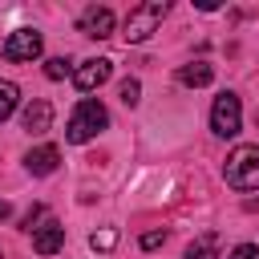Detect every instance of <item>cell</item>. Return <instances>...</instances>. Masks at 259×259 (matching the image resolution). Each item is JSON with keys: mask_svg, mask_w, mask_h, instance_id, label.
<instances>
[{"mask_svg": "<svg viewBox=\"0 0 259 259\" xmlns=\"http://www.w3.org/2000/svg\"><path fill=\"white\" fill-rule=\"evenodd\" d=\"M113 77V61H105V57H93V61H81L77 69H73V85L81 89V93H93L97 85H105Z\"/></svg>", "mask_w": 259, "mask_h": 259, "instance_id": "obj_6", "label": "cell"}, {"mask_svg": "<svg viewBox=\"0 0 259 259\" xmlns=\"http://www.w3.org/2000/svg\"><path fill=\"white\" fill-rule=\"evenodd\" d=\"M69 73H73V61H69V57H53V61H45V77H49V81H65Z\"/></svg>", "mask_w": 259, "mask_h": 259, "instance_id": "obj_14", "label": "cell"}, {"mask_svg": "<svg viewBox=\"0 0 259 259\" xmlns=\"http://www.w3.org/2000/svg\"><path fill=\"white\" fill-rule=\"evenodd\" d=\"M223 178L235 190H259V146H235L227 154Z\"/></svg>", "mask_w": 259, "mask_h": 259, "instance_id": "obj_2", "label": "cell"}, {"mask_svg": "<svg viewBox=\"0 0 259 259\" xmlns=\"http://www.w3.org/2000/svg\"><path fill=\"white\" fill-rule=\"evenodd\" d=\"M166 12H170V4H166V0H146V4L130 8V16H125V28H121V36H125L130 45H138V40L154 36V28H158V24L166 20Z\"/></svg>", "mask_w": 259, "mask_h": 259, "instance_id": "obj_3", "label": "cell"}, {"mask_svg": "<svg viewBox=\"0 0 259 259\" xmlns=\"http://www.w3.org/2000/svg\"><path fill=\"white\" fill-rule=\"evenodd\" d=\"M61 247H65V227H61L57 219H49L45 227L32 231V251H36V255H57Z\"/></svg>", "mask_w": 259, "mask_h": 259, "instance_id": "obj_9", "label": "cell"}, {"mask_svg": "<svg viewBox=\"0 0 259 259\" xmlns=\"http://www.w3.org/2000/svg\"><path fill=\"white\" fill-rule=\"evenodd\" d=\"M162 243H166V231H146V235H142V247H146V251H154V247H162Z\"/></svg>", "mask_w": 259, "mask_h": 259, "instance_id": "obj_17", "label": "cell"}, {"mask_svg": "<svg viewBox=\"0 0 259 259\" xmlns=\"http://www.w3.org/2000/svg\"><path fill=\"white\" fill-rule=\"evenodd\" d=\"M40 210H45V206H40V202H36V206H32V210H28V214H24V231H32V223H36V219H40Z\"/></svg>", "mask_w": 259, "mask_h": 259, "instance_id": "obj_19", "label": "cell"}, {"mask_svg": "<svg viewBox=\"0 0 259 259\" xmlns=\"http://www.w3.org/2000/svg\"><path fill=\"white\" fill-rule=\"evenodd\" d=\"M16 101H20V89H16L12 81H0V121H8V117H12Z\"/></svg>", "mask_w": 259, "mask_h": 259, "instance_id": "obj_13", "label": "cell"}, {"mask_svg": "<svg viewBox=\"0 0 259 259\" xmlns=\"http://www.w3.org/2000/svg\"><path fill=\"white\" fill-rule=\"evenodd\" d=\"M210 77H214V69H210L206 61H190V65H182V69H178V81H182V85H190V89L210 85Z\"/></svg>", "mask_w": 259, "mask_h": 259, "instance_id": "obj_11", "label": "cell"}, {"mask_svg": "<svg viewBox=\"0 0 259 259\" xmlns=\"http://www.w3.org/2000/svg\"><path fill=\"white\" fill-rule=\"evenodd\" d=\"M105 125H109V113H105V105H101L97 97H85V101H77V109L69 113L65 138H69L73 146H85V142H89V138H97Z\"/></svg>", "mask_w": 259, "mask_h": 259, "instance_id": "obj_1", "label": "cell"}, {"mask_svg": "<svg viewBox=\"0 0 259 259\" xmlns=\"http://www.w3.org/2000/svg\"><path fill=\"white\" fill-rule=\"evenodd\" d=\"M138 93H142V85H138L134 77H125V81H121V89H117V97H121L125 105H138Z\"/></svg>", "mask_w": 259, "mask_h": 259, "instance_id": "obj_16", "label": "cell"}, {"mask_svg": "<svg viewBox=\"0 0 259 259\" xmlns=\"http://www.w3.org/2000/svg\"><path fill=\"white\" fill-rule=\"evenodd\" d=\"M40 49H45V40H40V32H36V28H16V32L4 40V49H0V53H4V61H12V65H16V61H36V57H40Z\"/></svg>", "mask_w": 259, "mask_h": 259, "instance_id": "obj_5", "label": "cell"}, {"mask_svg": "<svg viewBox=\"0 0 259 259\" xmlns=\"http://www.w3.org/2000/svg\"><path fill=\"white\" fill-rule=\"evenodd\" d=\"M24 166H28V174H53L57 166H61V150L57 146H36V150H28V158H24Z\"/></svg>", "mask_w": 259, "mask_h": 259, "instance_id": "obj_10", "label": "cell"}, {"mask_svg": "<svg viewBox=\"0 0 259 259\" xmlns=\"http://www.w3.org/2000/svg\"><path fill=\"white\" fill-rule=\"evenodd\" d=\"M8 214H12V206H8V202H4V198H0V223H4V219H8Z\"/></svg>", "mask_w": 259, "mask_h": 259, "instance_id": "obj_20", "label": "cell"}, {"mask_svg": "<svg viewBox=\"0 0 259 259\" xmlns=\"http://www.w3.org/2000/svg\"><path fill=\"white\" fill-rule=\"evenodd\" d=\"M89 247H93V251H113V247H117V231H113V227L93 231V235H89Z\"/></svg>", "mask_w": 259, "mask_h": 259, "instance_id": "obj_15", "label": "cell"}, {"mask_svg": "<svg viewBox=\"0 0 259 259\" xmlns=\"http://www.w3.org/2000/svg\"><path fill=\"white\" fill-rule=\"evenodd\" d=\"M186 259H219V235H214V231L198 235V239L186 247Z\"/></svg>", "mask_w": 259, "mask_h": 259, "instance_id": "obj_12", "label": "cell"}, {"mask_svg": "<svg viewBox=\"0 0 259 259\" xmlns=\"http://www.w3.org/2000/svg\"><path fill=\"white\" fill-rule=\"evenodd\" d=\"M20 125H24L32 138L49 134V125H53V105H49L45 97H32V101L24 105V117H20Z\"/></svg>", "mask_w": 259, "mask_h": 259, "instance_id": "obj_7", "label": "cell"}, {"mask_svg": "<svg viewBox=\"0 0 259 259\" xmlns=\"http://www.w3.org/2000/svg\"><path fill=\"white\" fill-rule=\"evenodd\" d=\"M81 32L93 36V40H105V36L113 32V12H109L105 4H101V8H97V4L85 8V12H81Z\"/></svg>", "mask_w": 259, "mask_h": 259, "instance_id": "obj_8", "label": "cell"}, {"mask_svg": "<svg viewBox=\"0 0 259 259\" xmlns=\"http://www.w3.org/2000/svg\"><path fill=\"white\" fill-rule=\"evenodd\" d=\"M231 259H259V247H255V243H239V247L231 251Z\"/></svg>", "mask_w": 259, "mask_h": 259, "instance_id": "obj_18", "label": "cell"}, {"mask_svg": "<svg viewBox=\"0 0 259 259\" xmlns=\"http://www.w3.org/2000/svg\"><path fill=\"white\" fill-rule=\"evenodd\" d=\"M239 121H243V105H239V97H235L231 89L219 93L214 105H210V130H214L219 138H235V134H239Z\"/></svg>", "mask_w": 259, "mask_h": 259, "instance_id": "obj_4", "label": "cell"}]
</instances>
